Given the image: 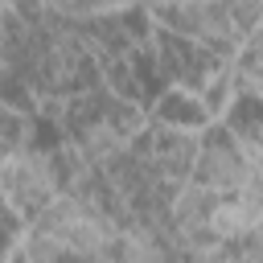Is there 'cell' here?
<instances>
[{"label":"cell","mask_w":263,"mask_h":263,"mask_svg":"<svg viewBox=\"0 0 263 263\" xmlns=\"http://www.w3.org/2000/svg\"><path fill=\"white\" fill-rule=\"evenodd\" d=\"M29 230L53 238L62 251H70L82 263H95L103 255V247L111 242V234L119 230V218H111L103 205L74 197V193H58L33 222H25Z\"/></svg>","instance_id":"6da1fadb"},{"label":"cell","mask_w":263,"mask_h":263,"mask_svg":"<svg viewBox=\"0 0 263 263\" xmlns=\"http://www.w3.org/2000/svg\"><path fill=\"white\" fill-rule=\"evenodd\" d=\"M58 193H62V181H58V168H53V156L45 144H37V140L21 144L0 160V197L12 218L33 222Z\"/></svg>","instance_id":"7a4b0ae2"},{"label":"cell","mask_w":263,"mask_h":263,"mask_svg":"<svg viewBox=\"0 0 263 263\" xmlns=\"http://www.w3.org/2000/svg\"><path fill=\"white\" fill-rule=\"evenodd\" d=\"M152 25H160L173 37H185L193 45H201L205 53H214L218 62H230L234 49L242 45L226 0H185V4H156L148 8Z\"/></svg>","instance_id":"3957f363"},{"label":"cell","mask_w":263,"mask_h":263,"mask_svg":"<svg viewBox=\"0 0 263 263\" xmlns=\"http://www.w3.org/2000/svg\"><path fill=\"white\" fill-rule=\"evenodd\" d=\"M255 177H259V164H251L242 156V148L234 144V136L222 123H210L197 136V156H193L189 185H197V189H205L214 197H230Z\"/></svg>","instance_id":"277c9868"},{"label":"cell","mask_w":263,"mask_h":263,"mask_svg":"<svg viewBox=\"0 0 263 263\" xmlns=\"http://www.w3.org/2000/svg\"><path fill=\"white\" fill-rule=\"evenodd\" d=\"M144 156L152 164V173L168 185H185L189 173H193V156H197V136L193 132H173V127H160V123H148L144 136Z\"/></svg>","instance_id":"5b68a950"},{"label":"cell","mask_w":263,"mask_h":263,"mask_svg":"<svg viewBox=\"0 0 263 263\" xmlns=\"http://www.w3.org/2000/svg\"><path fill=\"white\" fill-rule=\"evenodd\" d=\"M148 123H160V127H173V132H193V136H201V132L210 127L197 95L177 90V86H164V90L148 103Z\"/></svg>","instance_id":"8992f818"},{"label":"cell","mask_w":263,"mask_h":263,"mask_svg":"<svg viewBox=\"0 0 263 263\" xmlns=\"http://www.w3.org/2000/svg\"><path fill=\"white\" fill-rule=\"evenodd\" d=\"M4 214H8V205H4V197H0V218H4Z\"/></svg>","instance_id":"52a82bcc"},{"label":"cell","mask_w":263,"mask_h":263,"mask_svg":"<svg viewBox=\"0 0 263 263\" xmlns=\"http://www.w3.org/2000/svg\"><path fill=\"white\" fill-rule=\"evenodd\" d=\"M4 156H8V148H4V144H0V160H4Z\"/></svg>","instance_id":"ba28073f"}]
</instances>
